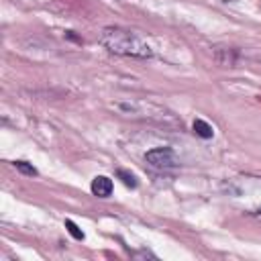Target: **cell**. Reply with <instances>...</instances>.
Wrapping results in <instances>:
<instances>
[{
    "label": "cell",
    "instance_id": "6da1fadb",
    "mask_svg": "<svg viewBox=\"0 0 261 261\" xmlns=\"http://www.w3.org/2000/svg\"><path fill=\"white\" fill-rule=\"evenodd\" d=\"M100 43L116 55H130V57H151L153 55L151 47L137 33H130V31H124L118 27H106L100 35Z\"/></svg>",
    "mask_w": 261,
    "mask_h": 261
},
{
    "label": "cell",
    "instance_id": "7a4b0ae2",
    "mask_svg": "<svg viewBox=\"0 0 261 261\" xmlns=\"http://www.w3.org/2000/svg\"><path fill=\"white\" fill-rule=\"evenodd\" d=\"M145 161H149L153 167L157 169H167V167H175V155L169 147H157L145 153Z\"/></svg>",
    "mask_w": 261,
    "mask_h": 261
},
{
    "label": "cell",
    "instance_id": "3957f363",
    "mask_svg": "<svg viewBox=\"0 0 261 261\" xmlns=\"http://www.w3.org/2000/svg\"><path fill=\"white\" fill-rule=\"evenodd\" d=\"M90 190H92V194L98 196V198H108V196L112 194V190H114V184H112V179L106 177V175H96V177L92 179Z\"/></svg>",
    "mask_w": 261,
    "mask_h": 261
},
{
    "label": "cell",
    "instance_id": "277c9868",
    "mask_svg": "<svg viewBox=\"0 0 261 261\" xmlns=\"http://www.w3.org/2000/svg\"><path fill=\"white\" fill-rule=\"evenodd\" d=\"M194 133H196L198 137H202V139H212L214 128H212V126H210L206 120L196 118V120H194Z\"/></svg>",
    "mask_w": 261,
    "mask_h": 261
},
{
    "label": "cell",
    "instance_id": "5b68a950",
    "mask_svg": "<svg viewBox=\"0 0 261 261\" xmlns=\"http://www.w3.org/2000/svg\"><path fill=\"white\" fill-rule=\"evenodd\" d=\"M116 177H118L126 188H137V186H139L137 175H135V173H130V171H126V169H122V167H118V169H116Z\"/></svg>",
    "mask_w": 261,
    "mask_h": 261
},
{
    "label": "cell",
    "instance_id": "8992f818",
    "mask_svg": "<svg viewBox=\"0 0 261 261\" xmlns=\"http://www.w3.org/2000/svg\"><path fill=\"white\" fill-rule=\"evenodd\" d=\"M65 228H67V232H69L75 241H84V232H82V228H80L73 220H69V218H67V220H65Z\"/></svg>",
    "mask_w": 261,
    "mask_h": 261
},
{
    "label": "cell",
    "instance_id": "52a82bcc",
    "mask_svg": "<svg viewBox=\"0 0 261 261\" xmlns=\"http://www.w3.org/2000/svg\"><path fill=\"white\" fill-rule=\"evenodd\" d=\"M14 167H16L20 173H24V175H37V169H35L31 163H27V161H14Z\"/></svg>",
    "mask_w": 261,
    "mask_h": 261
}]
</instances>
